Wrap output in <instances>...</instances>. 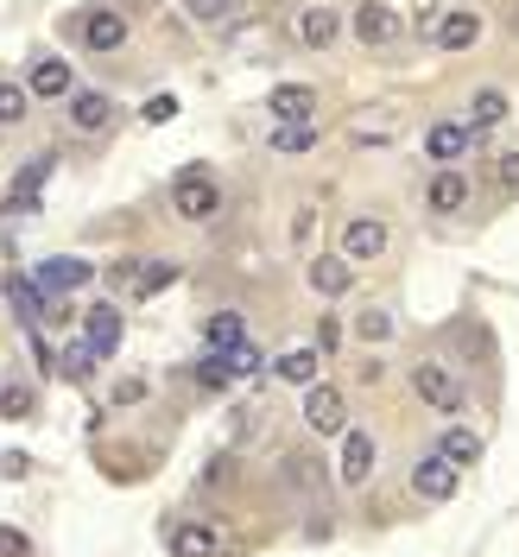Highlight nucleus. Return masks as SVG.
<instances>
[{
    "label": "nucleus",
    "mask_w": 519,
    "mask_h": 557,
    "mask_svg": "<svg viewBox=\"0 0 519 557\" xmlns=\"http://www.w3.org/2000/svg\"><path fill=\"white\" fill-rule=\"evenodd\" d=\"M412 393L431 406V412H469V381L456 374L444 355H418L412 361Z\"/></svg>",
    "instance_id": "f257e3e1"
},
{
    "label": "nucleus",
    "mask_w": 519,
    "mask_h": 557,
    "mask_svg": "<svg viewBox=\"0 0 519 557\" xmlns=\"http://www.w3.org/2000/svg\"><path fill=\"white\" fill-rule=\"evenodd\" d=\"M456 482H462V469H456L444 450H424L412 462V494L424 500V507H444V500H456Z\"/></svg>",
    "instance_id": "f03ea898"
},
{
    "label": "nucleus",
    "mask_w": 519,
    "mask_h": 557,
    "mask_svg": "<svg viewBox=\"0 0 519 557\" xmlns=\"http://www.w3.org/2000/svg\"><path fill=\"white\" fill-rule=\"evenodd\" d=\"M348 33L361 38L368 51H381V45H399V38H406V20H399V7H386V0H361L355 20H348Z\"/></svg>",
    "instance_id": "7ed1b4c3"
},
{
    "label": "nucleus",
    "mask_w": 519,
    "mask_h": 557,
    "mask_svg": "<svg viewBox=\"0 0 519 557\" xmlns=\"http://www.w3.org/2000/svg\"><path fill=\"white\" fill-rule=\"evenodd\" d=\"M292 38H298L305 51H330V45L343 38V13H336L330 0H305V7L292 13Z\"/></svg>",
    "instance_id": "20e7f679"
},
{
    "label": "nucleus",
    "mask_w": 519,
    "mask_h": 557,
    "mask_svg": "<svg viewBox=\"0 0 519 557\" xmlns=\"http://www.w3.org/2000/svg\"><path fill=\"white\" fill-rule=\"evenodd\" d=\"M305 424H311L317 437H343V431H348V399H343V386H330V381L305 386Z\"/></svg>",
    "instance_id": "39448f33"
},
{
    "label": "nucleus",
    "mask_w": 519,
    "mask_h": 557,
    "mask_svg": "<svg viewBox=\"0 0 519 557\" xmlns=\"http://www.w3.org/2000/svg\"><path fill=\"white\" fill-rule=\"evenodd\" d=\"M76 38H83L96 58H108V51L127 45V13H121V7H89V13L76 20Z\"/></svg>",
    "instance_id": "423d86ee"
},
{
    "label": "nucleus",
    "mask_w": 519,
    "mask_h": 557,
    "mask_svg": "<svg viewBox=\"0 0 519 557\" xmlns=\"http://www.w3.org/2000/svg\"><path fill=\"white\" fill-rule=\"evenodd\" d=\"M172 209L184 215V222H209L215 209H222V190H215V177L209 172H184L172 184Z\"/></svg>",
    "instance_id": "0eeeda50"
},
{
    "label": "nucleus",
    "mask_w": 519,
    "mask_h": 557,
    "mask_svg": "<svg viewBox=\"0 0 519 557\" xmlns=\"http://www.w3.org/2000/svg\"><path fill=\"white\" fill-rule=\"evenodd\" d=\"M267 114H273V127H311L317 121V89L311 83H279L273 96H267Z\"/></svg>",
    "instance_id": "6e6552de"
},
{
    "label": "nucleus",
    "mask_w": 519,
    "mask_h": 557,
    "mask_svg": "<svg viewBox=\"0 0 519 557\" xmlns=\"http://www.w3.org/2000/svg\"><path fill=\"white\" fill-rule=\"evenodd\" d=\"M469 146H475L469 121H431L424 127V159H437V172L456 165V159H469Z\"/></svg>",
    "instance_id": "1a4fd4ad"
},
{
    "label": "nucleus",
    "mask_w": 519,
    "mask_h": 557,
    "mask_svg": "<svg viewBox=\"0 0 519 557\" xmlns=\"http://www.w3.org/2000/svg\"><path fill=\"white\" fill-rule=\"evenodd\" d=\"M7 298H13V311L26 317L33 330H38V323H58V317H64V298H51L38 278H7Z\"/></svg>",
    "instance_id": "9d476101"
},
{
    "label": "nucleus",
    "mask_w": 519,
    "mask_h": 557,
    "mask_svg": "<svg viewBox=\"0 0 519 557\" xmlns=\"http://www.w3.org/2000/svg\"><path fill=\"white\" fill-rule=\"evenodd\" d=\"M386 247H393V228H386L381 215H348V228H343L348 260H381Z\"/></svg>",
    "instance_id": "9b49d317"
},
{
    "label": "nucleus",
    "mask_w": 519,
    "mask_h": 557,
    "mask_svg": "<svg viewBox=\"0 0 519 557\" xmlns=\"http://www.w3.org/2000/svg\"><path fill=\"white\" fill-rule=\"evenodd\" d=\"M469 197H475V184L456 172V165H444V172L424 184V209H437V215H462V209H469Z\"/></svg>",
    "instance_id": "f8f14e48"
},
{
    "label": "nucleus",
    "mask_w": 519,
    "mask_h": 557,
    "mask_svg": "<svg viewBox=\"0 0 519 557\" xmlns=\"http://www.w3.org/2000/svg\"><path fill=\"white\" fill-rule=\"evenodd\" d=\"M317 298H343L348 285H355V260L348 253H311V267H305Z\"/></svg>",
    "instance_id": "ddd939ff"
},
{
    "label": "nucleus",
    "mask_w": 519,
    "mask_h": 557,
    "mask_svg": "<svg viewBox=\"0 0 519 557\" xmlns=\"http://www.w3.org/2000/svg\"><path fill=\"white\" fill-rule=\"evenodd\" d=\"M374 456H381V444H374V431L348 424V431H343V482H348V487H361L368 475H374Z\"/></svg>",
    "instance_id": "4468645a"
},
{
    "label": "nucleus",
    "mask_w": 519,
    "mask_h": 557,
    "mask_svg": "<svg viewBox=\"0 0 519 557\" xmlns=\"http://www.w3.org/2000/svg\"><path fill=\"white\" fill-rule=\"evenodd\" d=\"M64 121L76 127V134H102L108 121H114V102H108L102 89H76L64 102Z\"/></svg>",
    "instance_id": "2eb2a0df"
},
{
    "label": "nucleus",
    "mask_w": 519,
    "mask_h": 557,
    "mask_svg": "<svg viewBox=\"0 0 519 557\" xmlns=\"http://www.w3.org/2000/svg\"><path fill=\"white\" fill-rule=\"evenodd\" d=\"M33 278L51 292V298H58V292H83V285L96 278V267H89V260H76V253H58V260H45Z\"/></svg>",
    "instance_id": "dca6fc26"
},
{
    "label": "nucleus",
    "mask_w": 519,
    "mask_h": 557,
    "mask_svg": "<svg viewBox=\"0 0 519 557\" xmlns=\"http://www.w3.org/2000/svg\"><path fill=\"white\" fill-rule=\"evenodd\" d=\"M45 172H51V152H38L33 165H26V172L13 177V190L0 197V215H33V209H38V184H45Z\"/></svg>",
    "instance_id": "f3484780"
},
{
    "label": "nucleus",
    "mask_w": 519,
    "mask_h": 557,
    "mask_svg": "<svg viewBox=\"0 0 519 557\" xmlns=\"http://www.w3.org/2000/svg\"><path fill=\"white\" fill-rule=\"evenodd\" d=\"M121 330H127V323H121L114 305H89V311H83V336H89V348H96L102 361L121 348Z\"/></svg>",
    "instance_id": "a211bd4d"
},
{
    "label": "nucleus",
    "mask_w": 519,
    "mask_h": 557,
    "mask_svg": "<svg viewBox=\"0 0 519 557\" xmlns=\"http://www.w3.org/2000/svg\"><path fill=\"white\" fill-rule=\"evenodd\" d=\"M165 545H172V557H215V552H222V539H215L203 520H177V525H165Z\"/></svg>",
    "instance_id": "6ab92c4d"
},
{
    "label": "nucleus",
    "mask_w": 519,
    "mask_h": 557,
    "mask_svg": "<svg viewBox=\"0 0 519 557\" xmlns=\"http://www.w3.org/2000/svg\"><path fill=\"white\" fill-rule=\"evenodd\" d=\"M437 51H469L475 38H482V13H469V7H450L444 20H437Z\"/></svg>",
    "instance_id": "aec40b11"
},
{
    "label": "nucleus",
    "mask_w": 519,
    "mask_h": 557,
    "mask_svg": "<svg viewBox=\"0 0 519 557\" xmlns=\"http://www.w3.org/2000/svg\"><path fill=\"white\" fill-rule=\"evenodd\" d=\"M26 89H33V96H45V102H70V96H76V76H70L64 58H38Z\"/></svg>",
    "instance_id": "412c9836"
},
{
    "label": "nucleus",
    "mask_w": 519,
    "mask_h": 557,
    "mask_svg": "<svg viewBox=\"0 0 519 557\" xmlns=\"http://www.w3.org/2000/svg\"><path fill=\"white\" fill-rule=\"evenodd\" d=\"M437 450L450 456L456 469H475V462L487 456V444H482V431H475V424H450V431L437 437Z\"/></svg>",
    "instance_id": "4be33fe9"
},
{
    "label": "nucleus",
    "mask_w": 519,
    "mask_h": 557,
    "mask_svg": "<svg viewBox=\"0 0 519 557\" xmlns=\"http://www.w3.org/2000/svg\"><path fill=\"white\" fill-rule=\"evenodd\" d=\"M279 475H285V482L298 487V494H311V500L323 494V487H330V475H323V462H317L311 450H292L285 462H279Z\"/></svg>",
    "instance_id": "5701e85b"
},
{
    "label": "nucleus",
    "mask_w": 519,
    "mask_h": 557,
    "mask_svg": "<svg viewBox=\"0 0 519 557\" xmlns=\"http://www.w3.org/2000/svg\"><path fill=\"white\" fill-rule=\"evenodd\" d=\"M507 114H514L507 89H475V102H469V134H487V127H501Z\"/></svg>",
    "instance_id": "b1692460"
},
{
    "label": "nucleus",
    "mask_w": 519,
    "mask_h": 557,
    "mask_svg": "<svg viewBox=\"0 0 519 557\" xmlns=\"http://www.w3.org/2000/svg\"><path fill=\"white\" fill-rule=\"evenodd\" d=\"M279 381L317 386L323 381V348H292V355H279Z\"/></svg>",
    "instance_id": "393cba45"
},
{
    "label": "nucleus",
    "mask_w": 519,
    "mask_h": 557,
    "mask_svg": "<svg viewBox=\"0 0 519 557\" xmlns=\"http://www.w3.org/2000/svg\"><path fill=\"white\" fill-rule=\"evenodd\" d=\"M348 330H355V343H368V348H374V343H393V311H386V305H361Z\"/></svg>",
    "instance_id": "a878e982"
},
{
    "label": "nucleus",
    "mask_w": 519,
    "mask_h": 557,
    "mask_svg": "<svg viewBox=\"0 0 519 557\" xmlns=\"http://www.w3.org/2000/svg\"><path fill=\"white\" fill-rule=\"evenodd\" d=\"M38 412V386L20 381V374H7L0 381V418H33Z\"/></svg>",
    "instance_id": "bb28decb"
},
{
    "label": "nucleus",
    "mask_w": 519,
    "mask_h": 557,
    "mask_svg": "<svg viewBox=\"0 0 519 557\" xmlns=\"http://www.w3.org/2000/svg\"><path fill=\"white\" fill-rule=\"evenodd\" d=\"M96 361H102V355L89 348V336H70L64 355H58V368H64L70 381H89V374H96Z\"/></svg>",
    "instance_id": "cd10ccee"
},
{
    "label": "nucleus",
    "mask_w": 519,
    "mask_h": 557,
    "mask_svg": "<svg viewBox=\"0 0 519 557\" xmlns=\"http://www.w3.org/2000/svg\"><path fill=\"white\" fill-rule=\"evenodd\" d=\"M26 108H33V89L0 76V127H20V121H26Z\"/></svg>",
    "instance_id": "c85d7f7f"
},
{
    "label": "nucleus",
    "mask_w": 519,
    "mask_h": 557,
    "mask_svg": "<svg viewBox=\"0 0 519 557\" xmlns=\"http://www.w3.org/2000/svg\"><path fill=\"white\" fill-rule=\"evenodd\" d=\"M190 7V20H203V26H235V13H242V0H184Z\"/></svg>",
    "instance_id": "c756f323"
},
{
    "label": "nucleus",
    "mask_w": 519,
    "mask_h": 557,
    "mask_svg": "<svg viewBox=\"0 0 519 557\" xmlns=\"http://www.w3.org/2000/svg\"><path fill=\"white\" fill-rule=\"evenodd\" d=\"M242 343H247V330H242V317L235 311L209 317V348H242Z\"/></svg>",
    "instance_id": "7c9ffc66"
},
{
    "label": "nucleus",
    "mask_w": 519,
    "mask_h": 557,
    "mask_svg": "<svg viewBox=\"0 0 519 557\" xmlns=\"http://www.w3.org/2000/svg\"><path fill=\"white\" fill-rule=\"evenodd\" d=\"M317 127H273V152H311Z\"/></svg>",
    "instance_id": "2f4dec72"
},
{
    "label": "nucleus",
    "mask_w": 519,
    "mask_h": 557,
    "mask_svg": "<svg viewBox=\"0 0 519 557\" xmlns=\"http://www.w3.org/2000/svg\"><path fill=\"white\" fill-rule=\"evenodd\" d=\"M172 278H177V267H172V260H152V267L139 273V285H134V292H139V298H152V292H165Z\"/></svg>",
    "instance_id": "473e14b6"
},
{
    "label": "nucleus",
    "mask_w": 519,
    "mask_h": 557,
    "mask_svg": "<svg viewBox=\"0 0 519 557\" xmlns=\"http://www.w3.org/2000/svg\"><path fill=\"white\" fill-rule=\"evenodd\" d=\"M368 139L386 146V139H393V121H368V114H361V121H355V146H368Z\"/></svg>",
    "instance_id": "72a5a7b5"
},
{
    "label": "nucleus",
    "mask_w": 519,
    "mask_h": 557,
    "mask_svg": "<svg viewBox=\"0 0 519 557\" xmlns=\"http://www.w3.org/2000/svg\"><path fill=\"white\" fill-rule=\"evenodd\" d=\"M494 184H501L507 197L519 190V152H501V159H494Z\"/></svg>",
    "instance_id": "f704fd0d"
},
{
    "label": "nucleus",
    "mask_w": 519,
    "mask_h": 557,
    "mask_svg": "<svg viewBox=\"0 0 519 557\" xmlns=\"http://www.w3.org/2000/svg\"><path fill=\"white\" fill-rule=\"evenodd\" d=\"M0 557H33V539L20 525H0Z\"/></svg>",
    "instance_id": "c9c22d12"
},
{
    "label": "nucleus",
    "mask_w": 519,
    "mask_h": 557,
    "mask_svg": "<svg viewBox=\"0 0 519 557\" xmlns=\"http://www.w3.org/2000/svg\"><path fill=\"white\" fill-rule=\"evenodd\" d=\"M108 399H114V412H121V406H139V399H146V381H134V374H127V381H114V393H108Z\"/></svg>",
    "instance_id": "e433bc0d"
},
{
    "label": "nucleus",
    "mask_w": 519,
    "mask_h": 557,
    "mask_svg": "<svg viewBox=\"0 0 519 557\" xmlns=\"http://www.w3.org/2000/svg\"><path fill=\"white\" fill-rule=\"evenodd\" d=\"M139 273H146V267H139V260H114V267H108V285H114V292H121V285H139Z\"/></svg>",
    "instance_id": "4c0bfd02"
},
{
    "label": "nucleus",
    "mask_w": 519,
    "mask_h": 557,
    "mask_svg": "<svg viewBox=\"0 0 519 557\" xmlns=\"http://www.w3.org/2000/svg\"><path fill=\"white\" fill-rule=\"evenodd\" d=\"M139 114H146V121L159 127V121H172V114H177V96H152V102L139 108Z\"/></svg>",
    "instance_id": "58836bf2"
},
{
    "label": "nucleus",
    "mask_w": 519,
    "mask_h": 557,
    "mask_svg": "<svg viewBox=\"0 0 519 557\" xmlns=\"http://www.w3.org/2000/svg\"><path fill=\"white\" fill-rule=\"evenodd\" d=\"M343 343V330H336V323H330V317H323V323H317V348H323V355H330V348Z\"/></svg>",
    "instance_id": "ea45409f"
},
{
    "label": "nucleus",
    "mask_w": 519,
    "mask_h": 557,
    "mask_svg": "<svg viewBox=\"0 0 519 557\" xmlns=\"http://www.w3.org/2000/svg\"><path fill=\"white\" fill-rule=\"evenodd\" d=\"M0 260H13V242H7V228H0Z\"/></svg>",
    "instance_id": "a19ab883"
},
{
    "label": "nucleus",
    "mask_w": 519,
    "mask_h": 557,
    "mask_svg": "<svg viewBox=\"0 0 519 557\" xmlns=\"http://www.w3.org/2000/svg\"><path fill=\"white\" fill-rule=\"evenodd\" d=\"M514 33H519V13H514Z\"/></svg>",
    "instance_id": "79ce46f5"
}]
</instances>
